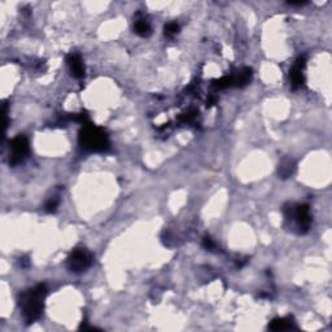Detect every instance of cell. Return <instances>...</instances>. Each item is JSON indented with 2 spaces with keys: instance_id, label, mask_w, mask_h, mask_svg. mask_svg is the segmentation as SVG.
Listing matches in <instances>:
<instances>
[{
  "instance_id": "cell-3",
  "label": "cell",
  "mask_w": 332,
  "mask_h": 332,
  "mask_svg": "<svg viewBox=\"0 0 332 332\" xmlns=\"http://www.w3.org/2000/svg\"><path fill=\"white\" fill-rule=\"evenodd\" d=\"M284 217L295 225L297 233H306L310 229L312 216L306 204H288L284 206Z\"/></svg>"
},
{
  "instance_id": "cell-10",
  "label": "cell",
  "mask_w": 332,
  "mask_h": 332,
  "mask_svg": "<svg viewBox=\"0 0 332 332\" xmlns=\"http://www.w3.org/2000/svg\"><path fill=\"white\" fill-rule=\"evenodd\" d=\"M295 170H296V164L291 158H283L279 164V167H278L279 177L283 179L289 178L295 173Z\"/></svg>"
},
{
  "instance_id": "cell-14",
  "label": "cell",
  "mask_w": 332,
  "mask_h": 332,
  "mask_svg": "<svg viewBox=\"0 0 332 332\" xmlns=\"http://www.w3.org/2000/svg\"><path fill=\"white\" fill-rule=\"evenodd\" d=\"M202 245H204V248L209 249V250H212V249L216 247V245H214V243H213V240H212L209 236L204 237V240H202Z\"/></svg>"
},
{
  "instance_id": "cell-7",
  "label": "cell",
  "mask_w": 332,
  "mask_h": 332,
  "mask_svg": "<svg viewBox=\"0 0 332 332\" xmlns=\"http://www.w3.org/2000/svg\"><path fill=\"white\" fill-rule=\"evenodd\" d=\"M66 64L74 78L82 79L84 77V65L78 53H69L66 56Z\"/></svg>"
},
{
  "instance_id": "cell-6",
  "label": "cell",
  "mask_w": 332,
  "mask_h": 332,
  "mask_svg": "<svg viewBox=\"0 0 332 332\" xmlns=\"http://www.w3.org/2000/svg\"><path fill=\"white\" fill-rule=\"evenodd\" d=\"M305 64H306V59L302 56V57L297 60L292 69L289 70V79H291V86H292L293 90H297V88H300L304 84L305 78L302 71H304Z\"/></svg>"
},
{
  "instance_id": "cell-2",
  "label": "cell",
  "mask_w": 332,
  "mask_h": 332,
  "mask_svg": "<svg viewBox=\"0 0 332 332\" xmlns=\"http://www.w3.org/2000/svg\"><path fill=\"white\" fill-rule=\"evenodd\" d=\"M78 142L84 149L90 152H105L111 147L107 133L90 122L84 123L81 129Z\"/></svg>"
},
{
  "instance_id": "cell-15",
  "label": "cell",
  "mask_w": 332,
  "mask_h": 332,
  "mask_svg": "<svg viewBox=\"0 0 332 332\" xmlns=\"http://www.w3.org/2000/svg\"><path fill=\"white\" fill-rule=\"evenodd\" d=\"M288 4L289 5H299V7H301V5L306 4V1H289Z\"/></svg>"
},
{
  "instance_id": "cell-8",
  "label": "cell",
  "mask_w": 332,
  "mask_h": 332,
  "mask_svg": "<svg viewBox=\"0 0 332 332\" xmlns=\"http://www.w3.org/2000/svg\"><path fill=\"white\" fill-rule=\"evenodd\" d=\"M293 328H296V326H295V322L291 316L275 318L269 324V330H271V331H283V330H293Z\"/></svg>"
},
{
  "instance_id": "cell-1",
  "label": "cell",
  "mask_w": 332,
  "mask_h": 332,
  "mask_svg": "<svg viewBox=\"0 0 332 332\" xmlns=\"http://www.w3.org/2000/svg\"><path fill=\"white\" fill-rule=\"evenodd\" d=\"M47 285L36 284L21 295L20 309L26 324L34 323L36 319H39L43 312L44 299L47 296Z\"/></svg>"
},
{
  "instance_id": "cell-12",
  "label": "cell",
  "mask_w": 332,
  "mask_h": 332,
  "mask_svg": "<svg viewBox=\"0 0 332 332\" xmlns=\"http://www.w3.org/2000/svg\"><path fill=\"white\" fill-rule=\"evenodd\" d=\"M179 30H181V28H179V25L177 24V22H170V24L166 25L165 29H164L165 35L167 36V38H173V36H175L179 33Z\"/></svg>"
},
{
  "instance_id": "cell-13",
  "label": "cell",
  "mask_w": 332,
  "mask_h": 332,
  "mask_svg": "<svg viewBox=\"0 0 332 332\" xmlns=\"http://www.w3.org/2000/svg\"><path fill=\"white\" fill-rule=\"evenodd\" d=\"M59 198L53 196V198L47 200V202L44 204V210H46L47 213H55L56 210H57V206H59Z\"/></svg>"
},
{
  "instance_id": "cell-5",
  "label": "cell",
  "mask_w": 332,
  "mask_h": 332,
  "mask_svg": "<svg viewBox=\"0 0 332 332\" xmlns=\"http://www.w3.org/2000/svg\"><path fill=\"white\" fill-rule=\"evenodd\" d=\"M29 150V140L25 138L24 135H18L11 142V153H9V164L11 165H17L24 161L28 157Z\"/></svg>"
},
{
  "instance_id": "cell-11",
  "label": "cell",
  "mask_w": 332,
  "mask_h": 332,
  "mask_svg": "<svg viewBox=\"0 0 332 332\" xmlns=\"http://www.w3.org/2000/svg\"><path fill=\"white\" fill-rule=\"evenodd\" d=\"M134 29L135 33H136L139 36H143V38L149 36L150 33H152V28H150L149 22H148L146 18H139V20L135 21Z\"/></svg>"
},
{
  "instance_id": "cell-9",
  "label": "cell",
  "mask_w": 332,
  "mask_h": 332,
  "mask_svg": "<svg viewBox=\"0 0 332 332\" xmlns=\"http://www.w3.org/2000/svg\"><path fill=\"white\" fill-rule=\"evenodd\" d=\"M252 69L250 67H244L239 70L235 75H231L232 78V86H236V87H243L245 84H248L250 78H252Z\"/></svg>"
},
{
  "instance_id": "cell-4",
  "label": "cell",
  "mask_w": 332,
  "mask_h": 332,
  "mask_svg": "<svg viewBox=\"0 0 332 332\" xmlns=\"http://www.w3.org/2000/svg\"><path fill=\"white\" fill-rule=\"evenodd\" d=\"M94 257L90 250L84 248H77L74 249L66 260L67 269L70 270L71 273H83L92 265Z\"/></svg>"
}]
</instances>
